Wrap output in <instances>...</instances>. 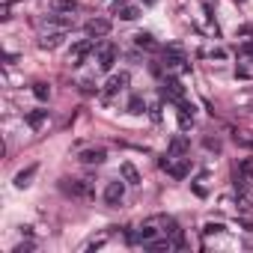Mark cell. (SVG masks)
<instances>
[{
    "instance_id": "obj_18",
    "label": "cell",
    "mask_w": 253,
    "mask_h": 253,
    "mask_svg": "<svg viewBox=\"0 0 253 253\" xmlns=\"http://www.w3.org/2000/svg\"><path fill=\"white\" fill-rule=\"evenodd\" d=\"M235 173H241L244 179H253V158H244V161H238Z\"/></svg>"
},
{
    "instance_id": "obj_6",
    "label": "cell",
    "mask_w": 253,
    "mask_h": 253,
    "mask_svg": "<svg viewBox=\"0 0 253 253\" xmlns=\"http://www.w3.org/2000/svg\"><path fill=\"white\" fill-rule=\"evenodd\" d=\"M92 48H95V39H81L78 45H72V51H69V63H72V66H81L84 57H86Z\"/></svg>"
},
{
    "instance_id": "obj_14",
    "label": "cell",
    "mask_w": 253,
    "mask_h": 253,
    "mask_svg": "<svg viewBox=\"0 0 253 253\" xmlns=\"http://www.w3.org/2000/svg\"><path fill=\"white\" fill-rule=\"evenodd\" d=\"M134 45H137V48H143V51H158V48H161L149 33H137V36H134Z\"/></svg>"
},
{
    "instance_id": "obj_15",
    "label": "cell",
    "mask_w": 253,
    "mask_h": 253,
    "mask_svg": "<svg viewBox=\"0 0 253 253\" xmlns=\"http://www.w3.org/2000/svg\"><path fill=\"white\" fill-rule=\"evenodd\" d=\"M36 170H39V167H36V164H30V167H27V170H21V173H18V176H15V188H27V185H30V179H33V176H36Z\"/></svg>"
},
{
    "instance_id": "obj_17",
    "label": "cell",
    "mask_w": 253,
    "mask_h": 253,
    "mask_svg": "<svg viewBox=\"0 0 253 253\" xmlns=\"http://www.w3.org/2000/svg\"><path fill=\"white\" fill-rule=\"evenodd\" d=\"M146 110V101H143V95H131V101H128V113H143Z\"/></svg>"
},
{
    "instance_id": "obj_21",
    "label": "cell",
    "mask_w": 253,
    "mask_h": 253,
    "mask_svg": "<svg viewBox=\"0 0 253 253\" xmlns=\"http://www.w3.org/2000/svg\"><path fill=\"white\" fill-rule=\"evenodd\" d=\"M33 95H36L39 101H45V98L51 95V86H48V84H33Z\"/></svg>"
},
{
    "instance_id": "obj_11",
    "label": "cell",
    "mask_w": 253,
    "mask_h": 253,
    "mask_svg": "<svg viewBox=\"0 0 253 253\" xmlns=\"http://www.w3.org/2000/svg\"><path fill=\"white\" fill-rule=\"evenodd\" d=\"M119 176L128 182V185H140V173H137V167H134L131 161H122V164H119Z\"/></svg>"
},
{
    "instance_id": "obj_25",
    "label": "cell",
    "mask_w": 253,
    "mask_h": 253,
    "mask_svg": "<svg viewBox=\"0 0 253 253\" xmlns=\"http://www.w3.org/2000/svg\"><path fill=\"white\" fill-rule=\"evenodd\" d=\"M81 92H86V95H92V92H95V86H92L89 81H84V84H81Z\"/></svg>"
},
{
    "instance_id": "obj_12",
    "label": "cell",
    "mask_w": 253,
    "mask_h": 253,
    "mask_svg": "<svg viewBox=\"0 0 253 253\" xmlns=\"http://www.w3.org/2000/svg\"><path fill=\"white\" fill-rule=\"evenodd\" d=\"M167 152H170V155H188V152H191V140H188L185 134H179V137H173V140H170Z\"/></svg>"
},
{
    "instance_id": "obj_23",
    "label": "cell",
    "mask_w": 253,
    "mask_h": 253,
    "mask_svg": "<svg viewBox=\"0 0 253 253\" xmlns=\"http://www.w3.org/2000/svg\"><path fill=\"white\" fill-rule=\"evenodd\" d=\"M206 149H211V152H220V140H214V137H206Z\"/></svg>"
},
{
    "instance_id": "obj_10",
    "label": "cell",
    "mask_w": 253,
    "mask_h": 253,
    "mask_svg": "<svg viewBox=\"0 0 253 253\" xmlns=\"http://www.w3.org/2000/svg\"><path fill=\"white\" fill-rule=\"evenodd\" d=\"M164 98H170V101H182V98H185V86H182L176 78H167V81H164Z\"/></svg>"
},
{
    "instance_id": "obj_20",
    "label": "cell",
    "mask_w": 253,
    "mask_h": 253,
    "mask_svg": "<svg viewBox=\"0 0 253 253\" xmlns=\"http://www.w3.org/2000/svg\"><path fill=\"white\" fill-rule=\"evenodd\" d=\"M137 15H140L137 6H119V18H122V21H134Z\"/></svg>"
},
{
    "instance_id": "obj_13",
    "label": "cell",
    "mask_w": 253,
    "mask_h": 253,
    "mask_svg": "<svg viewBox=\"0 0 253 253\" xmlns=\"http://www.w3.org/2000/svg\"><path fill=\"white\" fill-rule=\"evenodd\" d=\"M84 164H104V158H107V152L104 149H84L81 155H78Z\"/></svg>"
},
{
    "instance_id": "obj_24",
    "label": "cell",
    "mask_w": 253,
    "mask_h": 253,
    "mask_svg": "<svg viewBox=\"0 0 253 253\" xmlns=\"http://www.w3.org/2000/svg\"><path fill=\"white\" fill-rule=\"evenodd\" d=\"M241 54H244V57H250V60H253V39H250V42H244V45H241Z\"/></svg>"
},
{
    "instance_id": "obj_3",
    "label": "cell",
    "mask_w": 253,
    "mask_h": 253,
    "mask_svg": "<svg viewBox=\"0 0 253 253\" xmlns=\"http://www.w3.org/2000/svg\"><path fill=\"white\" fill-rule=\"evenodd\" d=\"M60 188H63V194H69V197H92V185H89L86 179H63Z\"/></svg>"
},
{
    "instance_id": "obj_1",
    "label": "cell",
    "mask_w": 253,
    "mask_h": 253,
    "mask_svg": "<svg viewBox=\"0 0 253 253\" xmlns=\"http://www.w3.org/2000/svg\"><path fill=\"white\" fill-rule=\"evenodd\" d=\"M158 167H161L167 176H173V179H188V173H191V158H185V155H170V152H167V158H161Z\"/></svg>"
},
{
    "instance_id": "obj_27",
    "label": "cell",
    "mask_w": 253,
    "mask_h": 253,
    "mask_svg": "<svg viewBox=\"0 0 253 253\" xmlns=\"http://www.w3.org/2000/svg\"><path fill=\"white\" fill-rule=\"evenodd\" d=\"M238 3H244V0H238Z\"/></svg>"
},
{
    "instance_id": "obj_22",
    "label": "cell",
    "mask_w": 253,
    "mask_h": 253,
    "mask_svg": "<svg viewBox=\"0 0 253 253\" xmlns=\"http://www.w3.org/2000/svg\"><path fill=\"white\" fill-rule=\"evenodd\" d=\"M217 232H223V223H206L203 226V235H217Z\"/></svg>"
},
{
    "instance_id": "obj_9",
    "label": "cell",
    "mask_w": 253,
    "mask_h": 253,
    "mask_svg": "<svg viewBox=\"0 0 253 253\" xmlns=\"http://www.w3.org/2000/svg\"><path fill=\"white\" fill-rule=\"evenodd\" d=\"M42 24H48V27H57V30H72V27H75V18H72V12H69V15H60V12H54V15H48Z\"/></svg>"
},
{
    "instance_id": "obj_7",
    "label": "cell",
    "mask_w": 253,
    "mask_h": 253,
    "mask_svg": "<svg viewBox=\"0 0 253 253\" xmlns=\"http://www.w3.org/2000/svg\"><path fill=\"white\" fill-rule=\"evenodd\" d=\"M128 72H119V75H110L107 78V84H104V95H119L125 86H128Z\"/></svg>"
},
{
    "instance_id": "obj_4",
    "label": "cell",
    "mask_w": 253,
    "mask_h": 253,
    "mask_svg": "<svg viewBox=\"0 0 253 253\" xmlns=\"http://www.w3.org/2000/svg\"><path fill=\"white\" fill-rule=\"evenodd\" d=\"M125 185H128L125 179H122V182H119V179H116V182H107V185H104V194H101L104 203H107V206H119V203L125 200Z\"/></svg>"
},
{
    "instance_id": "obj_19",
    "label": "cell",
    "mask_w": 253,
    "mask_h": 253,
    "mask_svg": "<svg viewBox=\"0 0 253 253\" xmlns=\"http://www.w3.org/2000/svg\"><path fill=\"white\" fill-rule=\"evenodd\" d=\"M45 119H48V110H33V113H27V122L33 125V128H39Z\"/></svg>"
},
{
    "instance_id": "obj_16",
    "label": "cell",
    "mask_w": 253,
    "mask_h": 253,
    "mask_svg": "<svg viewBox=\"0 0 253 253\" xmlns=\"http://www.w3.org/2000/svg\"><path fill=\"white\" fill-rule=\"evenodd\" d=\"M54 12H78L81 9V3H78V0H54Z\"/></svg>"
},
{
    "instance_id": "obj_2",
    "label": "cell",
    "mask_w": 253,
    "mask_h": 253,
    "mask_svg": "<svg viewBox=\"0 0 253 253\" xmlns=\"http://www.w3.org/2000/svg\"><path fill=\"white\" fill-rule=\"evenodd\" d=\"M116 57H119V48L113 42H98V69L101 72H110Z\"/></svg>"
},
{
    "instance_id": "obj_5",
    "label": "cell",
    "mask_w": 253,
    "mask_h": 253,
    "mask_svg": "<svg viewBox=\"0 0 253 253\" xmlns=\"http://www.w3.org/2000/svg\"><path fill=\"white\" fill-rule=\"evenodd\" d=\"M84 30H86L89 39H104V36L110 33V18H89V21L84 24Z\"/></svg>"
},
{
    "instance_id": "obj_8",
    "label": "cell",
    "mask_w": 253,
    "mask_h": 253,
    "mask_svg": "<svg viewBox=\"0 0 253 253\" xmlns=\"http://www.w3.org/2000/svg\"><path fill=\"white\" fill-rule=\"evenodd\" d=\"M63 39H66V30L42 33V36H39V48H42V51H54V48H60V45H63Z\"/></svg>"
},
{
    "instance_id": "obj_26",
    "label": "cell",
    "mask_w": 253,
    "mask_h": 253,
    "mask_svg": "<svg viewBox=\"0 0 253 253\" xmlns=\"http://www.w3.org/2000/svg\"><path fill=\"white\" fill-rule=\"evenodd\" d=\"M143 3H155V0H143Z\"/></svg>"
}]
</instances>
